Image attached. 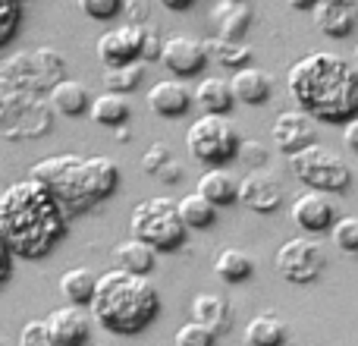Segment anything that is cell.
<instances>
[{
  "instance_id": "cell-1",
  "label": "cell",
  "mask_w": 358,
  "mask_h": 346,
  "mask_svg": "<svg viewBox=\"0 0 358 346\" xmlns=\"http://www.w3.org/2000/svg\"><path fill=\"white\" fill-rule=\"evenodd\" d=\"M69 230V214L38 179L25 177L0 192V236L22 261L48 258Z\"/></svg>"
},
{
  "instance_id": "cell-2",
  "label": "cell",
  "mask_w": 358,
  "mask_h": 346,
  "mask_svg": "<svg viewBox=\"0 0 358 346\" xmlns=\"http://www.w3.org/2000/svg\"><path fill=\"white\" fill-rule=\"evenodd\" d=\"M286 88L299 111L317 123H349L358 117V69L346 57L311 50L289 67Z\"/></svg>"
},
{
  "instance_id": "cell-3",
  "label": "cell",
  "mask_w": 358,
  "mask_h": 346,
  "mask_svg": "<svg viewBox=\"0 0 358 346\" xmlns=\"http://www.w3.org/2000/svg\"><path fill=\"white\" fill-rule=\"evenodd\" d=\"M161 315V293L145 274L110 268L98 277L92 299V318L117 337H136Z\"/></svg>"
},
{
  "instance_id": "cell-4",
  "label": "cell",
  "mask_w": 358,
  "mask_h": 346,
  "mask_svg": "<svg viewBox=\"0 0 358 346\" xmlns=\"http://www.w3.org/2000/svg\"><path fill=\"white\" fill-rule=\"evenodd\" d=\"M54 130V107L48 95L0 76V139L6 142H35Z\"/></svg>"
},
{
  "instance_id": "cell-5",
  "label": "cell",
  "mask_w": 358,
  "mask_h": 346,
  "mask_svg": "<svg viewBox=\"0 0 358 346\" xmlns=\"http://www.w3.org/2000/svg\"><path fill=\"white\" fill-rule=\"evenodd\" d=\"M29 177L38 179L69 217H82L94 208L92 195H88V186H85V158L82 155L41 158L38 164H31Z\"/></svg>"
},
{
  "instance_id": "cell-6",
  "label": "cell",
  "mask_w": 358,
  "mask_h": 346,
  "mask_svg": "<svg viewBox=\"0 0 358 346\" xmlns=\"http://www.w3.org/2000/svg\"><path fill=\"white\" fill-rule=\"evenodd\" d=\"M129 230L132 236L148 242L155 252H176L185 246V236H189V227L179 217L176 202L167 195H151L138 202L132 208Z\"/></svg>"
},
{
  "instance_id": "cell-7",
  "label": "cell",
  "mask_w": 358,
  "mask_h": 346,
  "mask_svg": "<svg viewBox=\"0 0 358 346\" xmlns=\"http://www.w3.org/2000/svg\"><path fill=\"white\" fill-rule=\"evenodd\" d=\"M239 130L227 113H201L185 130V148L204 167H227L239 155Z\"/></svg>"
},
{
  "instance_id": "cell-8",
  "label": "cell",
  "mask_w": 358,
  "mask_h": 346,
  "mask_svg": "<svg viewBox=\"0 0 358 346\" xmlns=\"http://www.w3.org/2000/svg\"><path fill=\"white\" fill-rule=\"evenodd\" d=\"M289 170L296 173V179L302 186L327 192V195H340V192H346L349 186H352V170H349V164L343 161L334 148H327V145H321V142L289 155Z\"/></svg>"
},
{
  "instance_id": "cell-9",
  "label": "cell",
  "mask_w": 358,
  "mask_h": 346,
  "mask_svg": "<svg viewBox=\"0 0 358 346\" xmlns=\"http://www.w3.org/2000/svg\"><path fill=\"white\" fill-rule=\"evenodd\" d=\"M0 76L16 79V82H22V85L35 88V92L48 95L57 82L66 79V60H63V54L54 48L19 50V54L6 57V60L0 63Z\"/></svg>"
},
{
  "instance_id": "cell-10",
  "label": "cell",
  "mask_w": 358,
  "mask_h": 346,
  "mask_svg": "<svg viewBox=\"0 0 358 346\" xmlns=\"http://www.w3.org/2000/svg\"><path fill=\"white\" fill-rule=\"evenodd\" d=\"M273 265H277L280 277L289 280V284H315L327 268V255H324L321 242L308 240V236H296V240H286L277 249Z\"/></svg>"
},
{
  "instance_id": "cell-11",
  "label": "cell",
  "mask_w": 358,
  "mask_h": 346,
  "mask_svg": "<svg viewBox=\"0 0 358 346\" xmlns=\"http://www.w3.org/2000/svg\"><path fill=\"white\" fill-rule=\"evenodd\" d=\"M283 198H286L283 183L277 179V173L267 167L248 170L239 179V205L255 211V214H273V211H280Z\"/></svg>"
},
{
  "instance_id": "cell-12",
  "label": "cell",
  "mask_w": 358,
  "mask_h": 346,
  "mask_svg": "<svg viewBox=\"0 0 358 346\" xmlns=\"http://www.w3.org/2000/svg\"><path fill=\"white\" fill-rule=\"evenodd\" d=\"M161 63L176 79H192V76H198L208 67V50H204V41H198V38L173 35V38H164Z\"/></svg>"
},
{
  "instance_id": "cell-13",
  "label": "cell",
  "mask_w": 358,
  "mask_h": 346,
  "mask_svg": "<svg viewBox=\"0 0 358 346\" xmlns=\"http://www.w3.org/2000/svg\"><path fill=\"white\" fill-rule=\"evenodd\" d=\"M98 60L104 63V69L142 60V25L123 22L117 29H107L98 38Z\"/></svg>"
},
{
  "instance_id": "cell-14",
  "label": "cell",
  "mask_w": 358,
  "mask_h": 346,
  "mask_svg": "<svg viewBox=\"0 0 358 346\" xmlns=\"http://www.w3.org/2000/svg\"><path fill=\"white\" fill-rule=\"evenodd\" d=\"M289 214H292V221H296L299 230L317 236V233H327V230L336 223V205L327 192L305 189L302 195L292 202Z\"/></svg>"
},
{
  "instance_id": "cell-15",
  "label": "cell",
  "mask_w": 358,
  "mask_h": 346,
  "mask_svg": "<svg viewBox=\"0 0 358 346\" xmlns=\"http://www.w3.org/2000/svg\"><path fill=\"white\" fill-rule=\"evenodd\" d=\"M317 120H311L305 111H283L273 120V145H277L283 155H296V151L308 148L317 142Z\"/></svg>"
},
{
  "instance_id": "cell-16",
  "label": "cell",
  "mask_w": 358,
  "mask_h": 346,
  "mask_svg": "<svg viewBox=\"0 0 358 346\" xmlns=\"http://www.w3.org/2000/svg\"><path fill=\"white\" fill-rule=\"evenodd\" d=\"M311 19L324 38H349L358 25V4L355 0H317L311 6Z\"/></svg>"
},
{
  "instance_id": "cell-17",
  "label": "cell",
  "mask_w": 358,
  "mask_h": 346,
  "mask_svg": "<svg viewBox=\"0 0 358 346\" xmlns=\"http://www.w3.org/2000/svg\"><path fill=\"white\" fill-rule=\"evenodd\" d=\"M44 321L54 337V346H88L92 340V318L82 312V305H60Z\"/></svg>"
},
{
  "instance_id": "cell-18",
  "label": "cell",
  "mask_w": 358,
  "mask_h": 346,
  "mask_svg": "<svg viewBox=\"0 0 358 346\" xmlns=\"http://www.w3.org/2000/svg\"><path fill=\"white\" fill-rule=\"evenodd\" d=\"M192 101H195V92L182 79H161L148 88V107L164 120L185 117L192 111Z\"/></svg>"
},
{
  "instance_id": "cell-19",
  "label": "cell",
  "mask_w": 358,
  "mask_h": 346,
  "mask_svg": "<svg viewBox=\"0 0 358 346\" xmlns=\"http://www.w3.org/2000/svg\"><path fill=\"white\" fill-rule=\"evenodd\" d=\"M252 6L245 0H217L210 6V25H214L217 38H229V41H242L252 29Z\"/></svg>"
},
{
  "instance_id": "cell-20",
  "label": "cell",
  "mask_w": 358,
  "mask_h": 346,
  "mask_svg": "<svg viewBox=\"0 0 358 346\" xmlns=\"http://www.w3.org/2000/svg\"><path fill=\"white\" fill-rule=\"evenodd\" d=\"M229 85H233L236 104H248V107H264L273 95V76L261 67H242L229 76Z\"/></svg>"
},
{
  "instance_id": "cell-21",
  "label": "cell",
  "mask_w": 358,
  "mask_h": 346,
  "mask_svg": "<svg viewBox=\"0 0 358 346\" xmlns=\"http://www.w3.org/2000/svg\"><path fill=\"white\" fill-rule=\"evenodd\" d=\"M85 186H88V195H92L94 205L107 202V198L117 195L120 189V167L117 161L110 158H85Z\"/></svg>"
},
{
  "instance_id": "cell-22",
  "label": "cell",
  "mask_w": 358,
  "mask_h": 346,
  "mask_svg": "<svg viewBox=\"0 0 358 346\" xmlns=\"http://www.w3.org/2000/svg\"><path fill=\"white\" fill-rule=\"evenodd\" d=\"M192 321L208 324L217 337L229 334V328H233V305L223 296H217V293H198L192 299Z\"/></svg>"
},
{
  "instance_id": "cell-23",
  "label": "cell",
  "mask_w": 358,
  "mask_h": 346,
  "mask_svg": "<svg viewBox=\"0 0 358 346\" xmlns=\"http://www.w3.org/2000/svg\"><path fill=\"white\" fill-rule=\"evenodd\" d=\"M48 101L54 107V113H60V117H82L92 107V92L79 79H69L66 76V79H60L48 92Z\"/></svg>"
},
{
  "instance_id": "cell-24",
  "label": "cell",
  "mask_w": 358,
  "mask_h": 346,
  "mask_svg": "<svg viewBox=\"0 0 358 346\" xmlns=\"http://www.w3.org/2000/svg\"><path fill=\"white\" fill-rule=\"evenodd\" d=\"M198 192H201L210 205L227 208V205L239 202V179H236L227 167H208L201 177H198Z\"/></svg>"
},
{
  "instance_id": "cell-25",
  "label": "cell",
  "mask_w": 358,
  "mask_h": 346,
  "mask_svg": "<svg viewBox=\"0 0 358 346\" xmlns=\"http://www.w3.org/2000/svg\"><path fill=\"white\" fill-rule=\"evenodd\" d=\"M113 258H117V268L132 271V274H145V277H148L157 265V252L145 240H138V236H129V240L120 242V246L113 249Z\"/></svg>"
},
{
  "instance_id": "cell-26",
  "label": "cell",
  "mask_w": 358,
  "mask_h": 346,
  "mask_svg": "<svg viewBox=\"0 0 358 346\" xmlns=\"http://www.w3.org/2000/svg\"><path fill=\"white\" fill-rule=\"evenodd\" d=\"M289 340V328L280 315L273 312H261L245 324V343L248 346H286Z\"/></svg>"
},
{
  "instance_id": "cell-27",
  "label": "cell",
  "mask_w": 358,
  "mask_h": 346,
  "mask_svg": "<svg viewBox=\"0 0 358 346\" xmlns=\"http://www.w3.org/2000/svg\"><path fill=\"white\" fill-rule=\"evenodd\" d=\"M195 104L201 107L204 113H227L236 107V95H233V85H229V79H217V76H210V79H201L195 88Z\"/></svg>"
},
{
  "instance_id": "cell-28",
  "label": "cell",
  "mask_w": 358,
  "mask_h": 346,
  "mask_svg": "<svg viewBox=\"0 0 358 346\" xmlns=\"http://www.w3.org/2000/svg\"><path fill=\"white\" fill-rule=\"evenodd\" d=\"M132 107L126 101V95L120 92H104L98 98H92V107H88V117L98 126H107V130H117V126H126Z\"/></svg>"
},
{
  "instance_id": "cell-29",
  "label": "cell",
  "mask_w": 358,
  "mask_h": 346,
  "mask_svg": "<svg viewBox=\"0 0 358 346\" xmlns=\"http://www.w3.org/2000/svg\"><path fill=\"white\" fill-rule=\"evenodd\" d=\"M94 286H98V274L92 268H69L60 277V296L69 305H92Z\"/></svg>"
},
{
  "instance_id": "cell-30",
  "label": "cell",
  "mask_w": 358,
  "mask_h": 346,
  "mask_svg": "<svg viewBox=\"0 0 358 346\" xmlns=\"http://www.w3.org/2000/svg\"><path fill=\"white\" fill-rule=\"evenodd\" d=\"M214 274L223 284H245L255 274V261L242 249H220L214 258Z\"/></svg>"
},
{
  "instance_id": "cell-31",
  "label": "cell",
  "mask_w": 358,
  "mask_h": 346,
  "mask_svg": "<svg viewBox=\"0 0 358 346\" xmlns=\"http://www.w3.org/2000/svg\"><path fill=\"white\" fill-rule=\"evenodd\" d=\"M204 50H208V60L220 63V67L227 69H242L252 63V48H248L245 41H229V38H208L204 41Z\"/></svg>"
},
{
  "instance_id": "cell-32",
  "label": "cell",
  "mask_w": 358,
  "mask_h": 346,
  "mask_svg": "<svg viewBox=\"0 0 358 346\" xmlns=\"http://www.w3.org/2000/svg\"><path fill=\"white\" fill-rule=\"evenodd\" d=\"M176 208H179V217H182V223L189 230H210L217 223V205H210L198 189L179 198Z\"/></svg>"
},
{
  "instance_id": "cell-33",
  "label": "cell",
  "mask_w": 358,
  "mask_h": 346,
  "mask_svg": "<svg viewBox=\"0 0 358 346\" xmlns=\"http://www.w3.org/2000/svg\"><path fill=\"white\" fill-rule=\"evenodd\" d=\"M145 79V60L136 63H126V67H110L104 69V88L107 92H120V95H129L142 85Z\"/></svg>"
},
{
  "instance_id": "cell-34",
  "label": "cell",
  "mask_w": 358,
  "mask_h": 346,
  "mask_svg": "<svg viewBox=\"0 0 358 346\" xmlns=\"http://www.w3.org/2000/svg\"><path fill=\"white\" fill-rule=\"evenodd\" d=\"M22 25V4L19 0H0V48L13 44Z\"/></svg>"
},
{
  "instance_id": "cell-35",
  "label": "cell",
  "mask_w": 358,
  "mask_h": 346,
  "mask_svg": "<svg viewBox=\"0 0 358 346\" xmlns=\"http://www.w3.org/2000/svg\"><path fill=\"white\" fill-rule=\"evenodd\" d=\"M330 240L343 252H358V217H336L330 227Z\"/></svg>"
},
{
  "instance_id": "cell-36",
  "label": "cell",
  "mask_w": 358,
  "mask_h": 346,
  "mask_svg": "<svg viewBox=\"0 0 358 346\" xmlns=\"http://www.w3.org/2000/svg\"><path fill=\"white\" fill-rule=\"evenodd\" d=\"M176 346H217V334L201 321H185L176 331Z\"/></svg>"
},
{
  "instance_id": "cell-37",
  "label": "cell",
  "mask_w": 358,
  "mask_h": 346,
  "mask_svg": "<svg viewBox=\"0 0 358 346\" xmlns=\"http://www.w3.org/2000/svg\"><path fill=\"white\" fill-rule=\"evenodd\" d=\"M76 6L94 22H110L123 13V0H76Z\"/></svg>"
},
{
  "instance_id": "cell-38",
  "label": "cell",
  "mask_w": 358,
  "mask_h": 346,
  "mask_svg": "<svg viewBox=\"0 0 358 346\" xmlns=\"http://www.w3.org/2000/svg\"><path fill=\"white\" fill-rule=\"evenodd\" d=\"M170 161H176L173 148H170L167 142H155V145H148V151L142 155V170L148 173V177H157Z\"/></svg>"
},
{
  "instance_id": "cell-39",
  "label": "cell",
  "mask_w": 358,
  "mask_h": 346,
  "mask_svg": "<svg viewBox=\"0 0 358 346\" xmlns=\"http://www.w3.org/2000/svg\"><path fill=\"white\" fill-rule=\"evenodd\" d=\"M19 346H54V337H50V331H48V321H41V318L25 321L22 331H19Z\"/></svg>"
},
{
  "instance_id": "cell-40",
  "label": "cell",
  "mask_w": 358,
  "mask_h": 346,
  "mask_svg": "<svg viewBox=\"0 0 358 346\" xmlns=\"http://www.w3.org/2000/svg\"><path fill=\"white\" fill-rule=\"evenodd\" d=\"M161 50H164V35L157 25L145 22L142 25V60L151 63V60H161Z\"/></svg>"
},
{
  "instance_id": "cell-41",
  "label": "cell",
  "mask_w": 358,
  "mask_h": 346,
  "mask_svg": "<svg viewBox=\"0 0 358 346\" xmlns=\"http://www.w3.org/2000/svg\"><path fill=\"white\" fill-rule=\"evenodd\" d=\"M236 161H242L248 170L267 167V148L261 142H255V139H245V142L239 145V155H236Z\"/></svg>"
},
{
  "instance_id": "cell-42",
  "label": "cell",
  "mask_w": 358,
  "mask_h": 346,
  "mask_svg": "<svg viewBox=\"0 0 358 346\" xmlns=\"http://www.w3.org/2000/svg\"><path fill=\"white\" fill-rule=\"evenodd\" d=\"M123 16H126V22H132V25L151 22V10L145 0H123Z\"/></svg>"
},
{
  "instance_id": "cell-43",
  "label": "cell",
  "mask_w": 358,
  "mask_h": 346,
  "mask_svg": "<svg viewBox=\"0 0 358 346\" xmlns=\"http://www.w3.org/2000/svg\"><path fill=\"white\" fill-rule=\"evenodd\" d=\"M13 258H16V255L10 252V246H6V240H3V236H0V286H3L6 280H10V274H13Z\"/></svg>"
},
{
  "instance_id": "cell-44",
  "label": "cell",
  "mask_w": 358,
  "mask_h": 346,
  "mask_svg": "<svg viewBox=\"0 0 358 346\" xmlns=\"http://www.w3.org/2000/svg\"><path fill=\"white\" fill-rule=\"evenodd\" d=\"M343 142H346V148L352 151V155H358V117L343 123Z\"/></svg>"
},
{
  "instance_id": "cell-45",
  "label": "cell",
  "mask_w": 358,
  "mask_h": 346,
  "mask_svg": "<svg viewBox=\"0 0 358 346\" xmlns=\"http://www.w3.org/2000/svg\"><path fill=\"white\" fill-rule=\"evenodd\" d=\"M157 179H161V183H167V186H176L179 179H182V164H179V161H170L167 167L157 173Z\"/></svg>"
},
{
  "instance_id": "cell-46",
  "label": "cell",
  "mask_w": 358,
  "mask_h": 346,
  "mask_svg": "<svg viewBox=\"0 0 358 346\" xmlns=\"http://www.w3.org/2000/svg\"><path fill=\"white\" fill-rule=\"evenodd\" d=\"M157 4L167 6V10H173V13H185V10H192L198 0H157Z\"/></svg>"
},
{
  "instance_id": "cell-47",
  "label": "cell",
  "mask_w": 358,
  "mask_h": 346,
  "mask_svg": "<svg viewBox=\"0 0 358 346\" xmlns=\"http://www.w3.org/2000/svg\"><path fill=\"white\" fill-rule=\"evenodd\" d=\"M286 4H289L292 10H311V6H315L317 0H286Z\"/></svg>"
},
{
  "instance_id": "cell-48",
  "label": "cell",
  "mask_w": 358,
  "mask_h": 346,
  "mask_svg": "<svg viewBox=\"0 0 358 346\" xmlns=\"http://www.w3.org/2000/svg\"><path fill=\"white\" fill-rule=\"evenodd\" d=\"M113 139H117V142H129L132 132L126 130V126H117V130H113Z\"/></svg>"
},
{
  "instance_id": "cell-49",
  "label": "cell",
  "mask_w": 358,
  "mask_h": 346,
  "mask_svg": "<svg viewBox=\"0 0 358 346\" xmlns=\"http://www.w3.org/2000/svg\"><path fill=\"white\" fill-rule=\"evenodd\" d=\"M349 63H352V67L358 69V44H355V50H352V60H349Z\"/></svg>"
},
{
  "instance_id": "cell-50",
  "label": "cell",
  "mask_w": 358,
  "mask_h": 346,
  "mask_svg": "<svg viewBox=\"0 0 358 346\" xmlns=\"http://www.w3.org/2000/svg\"><path fill=\"white\" fill-rule=\"evenodd\" d=\"M0 346H6V340H3V337H0Z\"/></svg>"
},
{
  "instance_id": "cell-51",
  "label": "cell",
  "mask_w": 358,
  "mask_h": 346,
  "mask_svg": "<svg viewBox=\"0 0 358 346\" xmlns=\"http://www.w3.org/2000/svg\"><path fill=\"white\" fill-rule=\"evenodd\" d=\"M88 346H101V343H88Z\"/></svg>"
},
{
  "instance_id": "cell-52",
  "label": "cell",
  "mask_w": 358,
  "mask_h": 346,
  "mask_svg": "<svg viewBox=\"0 0 358 346\" xmlns=\"http://www.w3.org/2000/svg\"><path fill=\"white\" fill-rule=\"evenodd\" d=\"M19 4H29V0H19Z\"/></svg>"
}]
</instances>
